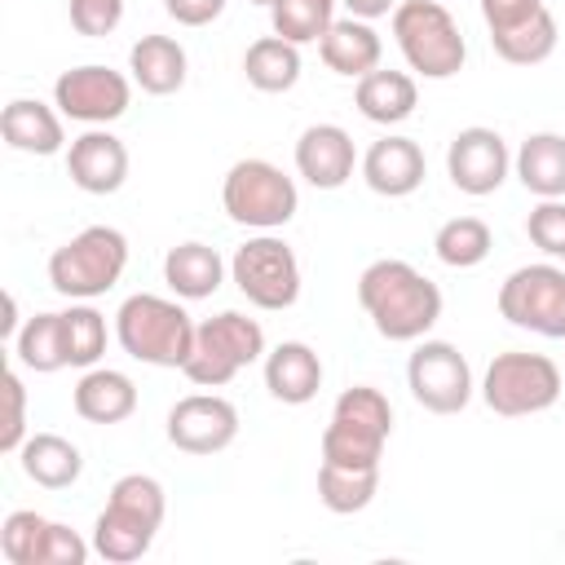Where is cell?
<instances>
[{
	"label": "cell",
	"mask_w": 565,
	"mask_h": 565,
	"mask_svg": "<svg viewBox=\"0 0 565 565\" xmlns=\"http://www.w3.org/2000/svg\"><path fill=\"white\" fill-rule=\"evenodd\" d=\"M353 18H366V22H375V18H384V13H393L402 0H340Z\"/></svg>",
	"instance_id": "60d3db41"
},
{
	"label": "cell",
	"mask_w": 565,
	"mask_h": 565,
	"mask_svg": "<svg viewBox=\"0 0 565 565\" xmlns=\"http://www.w3.org/2000/svg\"><path fill=\"white\" fill-rule=\"evenodd\" d=\"M132 102V79L124 71H110L102 62H84V66H71L53 79V106L75 119V124H88V128H106L115 124Z\"/></svg>",
	"instance_id": "4fadbf2b"
},
{
	"label": "cell",
	"mask_w": 565,
	"mask_h": 565,
	"mask_svg": "<svg viewBox=\"0 0 565 565\" xmlns=\"http://www.w3.org/2000/svg\"><path fill=\"white\" fill-rule=\"evenodd\" d=\"M512 172L534 199H565V137L530 132L512 154Z\"/></svg>",
	"instance_id": "83f0119b"
},
{
	"label": "cell",
	"mask_w": 565,
	"mask_h": 565,
	"mask_svg": "<svg viewBox=\"0 0 565 565\" xmlns=\"http://www.w3.org/2000/svg\"><path fill=\"white\" fill-rule=\"evenodd\" d=\"M265 388L282 406H305L322 388V358L305 340H282L265 353Z\"/></svg>",
	"instance_id": "44dd1931"
},
{
	"label": "cell",
	"mask_w": 565,
	"mask_h": 565,
	"mask_svg": "<svg viewBox=\"0 0 565 565\" xmlns=\"http://www.w3.org/2000/svg\"><path fill=\"white\" fill-rule=\"evenodd\" d=\"M66 13L79 35L102 40L124 22V0H66Z\"/></svg>",
	"instance_id": "8d00e7d4"
},
{
	"label": "cell",
	"mask_w": 565,
	"mask_h": 565,
	"mask_svg": "<svg viewBox=\"0 0 565 565\" xmlns=\"http://www.w3.org/2000/svg\"><path fill=\"white\" fill-rule=\"evenodd\" d=\"M18 463L22 472L44 486V490H71L84 472V455L75 441H66L62 433H31L18 450Z\"/></svg>",
	"instance_id": "4316f807"
},
{
	"label": "cell",
	"mask_w": 565,
	"mask_h": 565,
	"mask_svg": "<svg viewBox=\"0 0 565 565\" xmlns=\"http://www.w3.org/2000/svg\"><path fill=\"white\" fill-rule=\"evenodd\" d=\"M163 512H168V494L154 477L146 472H128L110 486L106 494V508L97 512L93 521V552L110 565H132L150 552L159 525H163Z\"/></svg>",
	"instance_id": "7a4b0ae2"
},
{
	"label": "cell",
	"mask_w": 565,
	"mask_h": 565,
	"mask_svg": "<svg viewBox=\"0 0 565 565\" xmlns=\"http://www.w3.org/2000/svg\"><path fill=\"white\" fill-rule=\"evenodd\" d=\"M335 22V0H274L269 26L291 44H318Z\"/></svg>",
	"instance_id": "e575fe53"
},
{
	"label": "cell",
	"mask_w": 565,
	"mask_h": 565,
	"mask_svg": "<svg viewBox=\"0 0 565 565\" xmlns=\"http://www.w3.org/2000/svg\"><path fill=\"white\" fill-rule=\"evenodd\" d=\"M490 44H494V53H499L503 62H512V66H539V62H547V57L556 53V18H552L547 4H539V9L525 13L521 22L490 31Z\"/></svg>",
	"instance_id": "f1b7e54d"
},
{
	"label": "cell",
	"mask_w": 565,
	"mask_h": 565,
	"mask_svg": "<svg viewBox=\"0 0 565 565\" xmlns=\"http://www.w3.org/2000/svg\"><path fill=\"white\" fill-rule=\"evenodd\" d=\"M163 9L177 26H207L225 13V0H163Z\"/></svg>",
	"instance_id": "f35d334b"
},
{
	"label": "cell",
	"mask_w": 565,
	"mask_h": 565,
	"mask_svg": "<svg viewBox=\"0 0 565 565\" xmlns=\"http://www.w3.org/2000/svg\"><path fill=\"white\" fill-rule=\"evenodd\" d=\"M353 106H358L362 119H371V124H380V128H393V124H402V119L415 115V106H419V84H415V75H406V71H384V66H375V71H366V75L358 79Z\"/></svg>",
	"instance_id": "d4e9b609"
},
{
	"label": "cell",
	"mask_w": 565,
	"mask_h": 565,
	"mask_svg": "<svg viewBox=\"0 0 565 565\" xmlns=\"http://www.w3.org/2000/svg\"><path fill=\"white\" fill-rule=\"evenodd\" d=\"M128 71H132V84L150 97H172L185 88V71H190V57L181 49V40L172 35H141L132 49H128Z\"/></svg>",
	"instance_id": "cb8c5ba5"
},
{
	"label": "cell",
	"mask_w": 565,
	"mask_h": 565,
	"mask_svg": "<svg viewBox=\"0 0 565 565\" xmlns=\"http://www.w3.org/2000/svg\"><path fill=\"white\" fill-rule=\"evenodd\" d=\"M4 428H0V450L4 455H18L22 441H26V388H22V375L18 371H4Z\"/></svg>",
	"instance_id": "74e56055"
},
{
	"label": "cell",
	"mask_w": 565,
	"mask_h": 565,
	"mask_svg": "<svg viewBox=\"0 0 565 565\" xmlns=\"http://www.w3.org/2000/svg\"><path fill=\"white\" fill-rule=\"evenodd\" d=\"M128 269V238L115 225H88L49 256V287L66 300L106 296Z\"/></svg>",
	"instance_id": "8992f818"
},
{
	"label": "cell",
	"mask_w": 565,
	"mask_h": 565,
	"mask_svg": "<svg viewBox=\"0 0 565 565\" xmlns=\"http://www.w3.org/2000/svg\"><path fill=\"white\" fill-rule=\"evenodd\" d=\"M13 353L26 371L35 375H53L66 362V340H62V313H35L22 322V331L13 335Z\"/></svg>",
	"instance_id": "1f68e13d"
},
{
	"label": "cell",
	"mask_w": 565,
	"mask_h": 565,
	"mask_svg": "<svg viewBox=\"0 0 565 565\" xmlns=\"http://www.w3.org/2000/svg\"><path fill=\"white\" fill-rule=\"evenodd\" d=\"M358 168H362V181H366L375 194H384V199H406V194H415V190L424 185V172H428L419 141L397 137V132L371 141V150L362 154Z\"/></svg>",
	"instance_id": "d6986e66"
},
{
	"label": "cell",
	"mask_w": 565,
	"mask_h": 565,
	"mask_svg": "<svg viewBox=\"0 0 565 565\" xmlns=\"http://www.w3.org/2000/svg\"><path fill=\"white\" fill-rule=\"evenodd\" d=\"M106 318L88 305V300H71V309H62V340H66V362L88 371L102 362L106 353Z\"/></svg>",
	"instance_id": "836d02e7"
},
{
	"label": "cell",
	"mask_w": 565,
	"mask_h": 565,
	"mask_svg": "<svg viewBox=\"0 0 565 565\" xmlns=\"http://www.w3.org/2000/svg\"><path fill=\"white\" fill-rule=\"evenodd\" d=\"M380 490V468H344V463H318V499L335 516H353L371 508Z\"/></svg>",
	"instance_id": "4dcf8cb0"
},
{
	"label": "cell",
	"mask_w": 565,
	"mask_h": 565,
	"mask_svg": "<svg viewBox=\"0 0 565 565\" xmlns=\"http://www.w3.org/2000/svg\"><path fill=\"white\" fill-rule=\"evenodd\" d=\"M194 318L168 300V296H154V291H137L119 305L115 313V340L128 358L146 362V366H168V371H181L190 349H194Z\"/></svg>",
	"instance_id": "3957f363"
},
{
	"label": "cell",
	"mask_w": 565,
	"mask_h": 565,
	"mask_svg": "<svg viewBox=\"0 0 565 565\" xmlns=\"http://www.w3.org/2000/svg\"><path fill=\"white\" fill-rule=\"evenodd\" d=\"M243 75L256 93H287L300 79V44L282 35H260L243 53Z\"/></svg>",
	"instance_id": "f546056e"
},
{
	"label": "cell",
	"mask_w": 565,
	"mask_h": 565,
	"mask_svg": "<svg viewBox=\"0 0 565 565\" xmlns=\"http://www.w3.org/2000/svg\"><path fill=\"white\" fill-rule=\"evenodd\" d=\"M358 168L353 137L340 124H309L296 137V172L313 190H340Z\"/></svg>",
	"instance_id": "ac0fdd59"
},
{
	"label": "cell",
	"mask_w": 565,
	"mask_h": 565,
	"mask_svg": "<svg viewBox=\"0 0 565 565\" xmlns=\"http://www.w3.org/2000/svg\"><path fill=\"white\" fill-rule=\"evenodd\" d=\"M163 433L181 455H221L238 437V411L221 393H185L168 411Z\"/></svg>",
	"instance_id": "2e32d148"
},
{
	"label": "cell",
	"mask_w": 565,
	"mask_h": 565,
	"mask_svg": "<svg viewBox=\"0 0 565 565\" xmlns=\"http://www.w3.org/2000/svg\"><path fill=\"white\" fill-rule=\"evenodd\" d=\"M525 234L543 256L565 260V199H539L525 216Z\"/></svg>",
	"instance_id": "d590c367"
},
{
	"label": "cell",
	"mask_w": 565,
	"mask_h": 565,
	"mask_svg": "<svg viewBox=\"0 0 565 565\" xmlns=\"http://www.w3.org/2000/svg\"><path fill=\"white\" fill-rule=\"evenodd\" d=\"M252 4H265V9H269V4H274V0H252Z\"/></svg>",
	"instance_id": "b9f144b4"
},
{
	"label": "cell",
	"mask_w": 565,
	"mask_h": 565,
	"mask_svg": "<svg viewBox=\"0 0 565 565\" xmlns=\"http://www.w3.org/2000/svg\"><path fill=\"white\" fill-rule=\"evenodd\" d=\"M0 552L9 565H84L93 543H84L62 521H49L31 508H18L0 525Z\"/></svg>",
	"instance_id": "5bb4252c"
},
{
	"label": "cell",
	"mask_w": 565,
	"mask_h": 565,
	"mask_svg": "<svg viewBox=\"0 0 565 565\" xmlns=\"http://www.w3.org/2000/svg\"><path fill=\"white\" fill-rule=\"evenodd\" d=\"M512 172V154H508V141L486 128V124H472V128H459L446 146V177L459 194H472V199H486L494 194Z\"/></svg>",
	"instance_id": "9a60e30c"
},
{
	"label": "cell",
	"mask_w": 565,
	"mask_h": 565,
	"mask_svg": "<svg viewBox=\"0 0 565 565\" xmlns=\"http://www.w3.org/2000/svg\"><path fill=\"white\" fill-rule=\"evenodd\" d=\"M62 119H66V115L53 110V106L40 102V97H13V102L4 106V115H0V137H4V146L18 150V154H40V159H49V154H57V150L66 146Z\"/></svg>",
	"instance_id": "ffe728a7"
},
{
	"label": "cell",
	"mask_w": 565,
	"mask_h": 565,
	"mask_svg": "<svg viewBox=\"0 0 565 565\" xmlns=\"http://www.w3.org/2000/svg\"><path fill=\"white\" fill-rule=\"evenodd\" d=\"M393 40L406 66L424 79H450L468 62V40L450 9L437 0H402L393 9Z\"/></svg>",
	"instance_id": "5b68a950"
},
{
	"label": "cell",
	"mask_w": 565,
	"mask_h": 565,
	"mask_svg": "<svg viewBox=\"0 0 565 565\" xmlns=\"http://www.w3.org/2000/svg\"><path fill=\"white\" fill-rule=\"evenodd\" d=\"M561 388H565V371L547 353L508 349V353H494V362L481 375V402L503 419L552 411Z\"/></svg>",
	"instance_id": "ba28073f"
},
{
	"label": "cell",
	"mask_w": 565,
	"mask_h": 565,
	"mask_svg": "<svg viewBox=\"0 0 565 565\" xmlns=\"http://www.w3.org/2000/svg\"><path fill=\"white\" fill-rule=\"evenodd\" d=\"M163 282L172 287V296L181 300H207L221 282H225V260L216 247L190 238V243H177L168 247L163 256Z\"/></svg>",
	"instance_id": "484cf974"
},
{
	"label": "cell",
	"mask_w": 565,
	"mask_h": 565,
	"mask_svg": "<svg viewBox=\"0 0 565 565\" xmlns=\"http://www.w3.org/2000/svg\"><path fill=\"white\" fill-rule=\"evenodd\" d=\"M543 0H481V18H486V31H499V26H512L521 22L525 13H534Z\"/></svg>",
	"instance_id": "ab89813d"
},
{
	"label": "cell",
	"mask_w": 565,
	"mask_h": 565,
	"mask_svg": "<svg viewBox=\"0 0 565 565\" xmlns=\"http://www.w3.org/2000/svg\"><path fill=\"white\" fill-rule=\"evenodd\" d=\"M406 388L433 415H459L472 402V366L450 340H415L406 358Z\"/></svg>",
	"instance_id": "7c38bea8"
},
{
	"label": "cell",
	"mask_w": 565,
	"mask_h": 565,
	"mask_svg": "<svg viewBox=\"0 0 565 565\" xmlns=\"http://www.w3.org/2000/svg\"><path fill=\"white\" fill-rule=\"evenodd\" d=\"M494 247V234L481 216H450L437 234H433V252L441 265L450 269H477Z\"/></svg>",
	"instance_id": "d6a6232c"
},
{
	"label": "cell",
	"mask_w": 565,
	"mask_h": 565,
	"mask_svg": "<svg viewBox=\"0 0 565 565\" xmlns=\"http://www.w3.org/2000/svg\"><path fill=\"white\" fill-rule=\"evenodd\" d=\"M66 177L84 194H115L128 181V146L110 128H88L66 146Z\"/></svg>",
	"instance_id": "e0dca14e"
},
{
	"label": "cell",
	"mask_w": 565,
	"mask_h": 565,
	"mask_svg": "<svg viewBox=\"0 0 565 565\" xmlns=\"http://www.w3.org/2000/svg\"><path fill=\"white\" fill-rule=\"evenodd\" d=\"M358 305L366 309L371 327L393 344L424 340L441 318V287L419 274L411 260L384 256L358 274Z\"/></svg>",
	"instance_id": "6da1fadb"
},
{
	"label": "cell",
	"mask_w": 565,
	"mask_h": 565,
	"mask_svg": "<svg viewBox=\"0 0 565 565\" xmlns=\"http://www.w3.org/2000/svg\"><path fill=\"white\" fill-rule=\"evenodd\" d=\"M499 318L543 340H565V269L556 260L512 269L499 282Z\"/></svg>",
	"instance_id": "8fae6325"
},
{
	"label": "cell",
	"mask_w": 565,
	"mask_h": 565,
	"mask_svg": "<svg viewBox=\"0 0 565 565\" xmlns=\"http://www.w3.org/2000/svg\"><path fill=\"white\" fill-rule=\"evenodd\" d=\"M71 406L88 424H124L137 411V384H132V375H124L115 366H88L75 380Z\"/></svg>",
	"instance_id": "603a6c76"
},
{
	"label": "cell",
	"mask_w": 565,
	"mask_h": 565,
	"mask_svg": "<svg viewBox=\"0 0 565 565\" xmlns=\"http://www.w3.org/2000/svg\"><path fill=\"white\" fill-rule=\"evenodd\" d=\"M393 437V406L375 384H353L335 397L322 428V459L344 468H380Z\"/></svg>",
	"instance_id": "277c9868"
},
{
	"label": "cell",
	"mask_w": 565,
	"mask_h": 565,
	"mask_svg": "<svg viewBox=\"0 0 565 565\" xmlns=\"http://www.w3.org/2000/svg\"><path fill=\"white\" fill-rule=\"evenodd\" d=\"M318 53H322V62H327L331 75L362 79L366 71L380 66L384 40H380V31H375L366 18H353V13H349V18H335V22H331V31L318 40Z\"/></svg>",
	"instance_id": "7402d4cb"
},
{
	"label": "cell",
	"mask_w": 565,
	"mask_h": 565,
	"mask_svg": "<svg viewBox=\"0 0 565 565\" xmlns=\"http://www.w3.org/2000/svg\"><path fill=\"white\" fill-rule=\"evenodd\" d=\"M221 207L234 225L247 230H282L300 212L296 181L269 159H238L221 181Z\"/></svg>",
	"instance_id": "9c48e42d"
},
{
	"label": "cell",
	"mask_w": 565,
	"mask_h": 565,
	"mask_svg": "<svg viewBox=\"0 0 565 565\" xmlns=\"http://www.w3.org/2000/svg\"><path fill=\"white\" fill-rule=\"evenodd\" d=\"M269 349H265V327L238 309H225L216 318H203L194 327V349L185 358V380L199 384V388H221L230 384L243 366L260 362Z\"/></svg>",
	"instance_id": "52a82bcc"
},
{
	"label": "cell",
	"mask_w": 565,
	"mask_h": 565,
	"mask_svg": "<svg viewBox=\"0 0 565 565\" xmlns=\"http://www.w3.org/2000/svg\"><path fill=\"white\" fill-rule=\"evenodd\" d=\"M230 278L243 291L247 305L265 313H282L300 300V260L291 243H282L274 230H260L230 256Z\"/></svg>",
	"instance_id": "30bf717a"
}]
</instances>
